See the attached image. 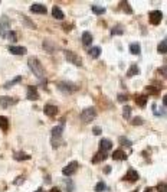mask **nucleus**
I'll list each match as a JSON object with an SVG mask.
<instances>
[{"label": "nucleus", "mask_w": 167, "mask_h": 192, "mask_svg": "<svg viewBox=\"0 0 167 192\" xmlns=\"http://www.w3.org/2000/svg\"><path fill=\"white\" fill-rule=\"evenodd\" d=\"M23 181H25V178H23V176H20V178H17V179H16V181H15V184H16V185H19V184H20V182H23Z\"/></svg>", "instance_id": "58836bf2"}, {"label": "nucleus", "mask_w": 167, "mask_h": 192, "mask_svg": "<svg viewBox=\"0 0 167 192\" xmlns=\"http://www.w3.org/2000/svg\"><path fill=\"white\" fill-rule=\"evenodd\" d=\"M144 192H153V189H151V188H147Z\"/></svg>", "instance_id": "c03bdc74"}, {"label": "nucleus", "mask_w": 167, "mask_h": 192, "mask_svg": "<svg viewBox=\"0 0 167 192\" xmlns=\"http://www.w3.org/2000/svg\"><path fill=\"white\" fill-rule=\"evenodd\" d=\"M118 100H120V101H124V100H127V97H125V95H120Z\"/></svg>", "instance_id": "79ce46f5"}, {"label": "nucleus", "mask_w": 167, "mask_h": 192, "mask_svg": "<svg viewBox=\"0 0 167 192\" xmlns=\"http://www.w3.org/2000/svg\"><path fill=\"white\" fill-rule=\"evenodd\" d=\"M49 192H61V189H59V188H56V186H55V188H52Z\"/></svg>", "instance_id": "a19ab883"}, {"label": "nucleus", "mask_w": 167, "mask_h": 192, "mask_svg": "<svg viewBox=\"0 0 167 192\" xmlns=\"http://www.w3.org/2000/svg\"><path fill=\"white\" fill-rule=\"evenodd\" d=\"M130 114H131V107L125 106L124 107V119H130Z\"/></svg>", "instance_id": "473e14b6"}, {"label": "nucleus", "mask_w": 167, "mask_h": 192, "mask_svg": "<svg viewBox=\"0 0 167 192\" xmlns=\"http://www.w3.org/2000/svg\"><path fill=\"white\" fill-rule=\"evenodd\" d=\"M9 28H10V22H9L7 16H2L0 19V38H6L9 33Z\"/></svg>", "instance_id": "7ed1b4c3"}, {"label": "nucleus", "mask_w": 167, "mask_h": 192, "mask_svg": "<svg viewBox=\"0 0 167 192\" xmlns=\"http://www.w3.org/2000/svg\"><path fill=\"white\" fill-rule=\"evenodd\" d=\"M138 178H140V175H138V172H135V170L134 169H130L128 170V172L125 173V175H124V181H128V182H135L138 179Z\"/></svg>", "instance_id": "6e6552de"}, {"label": "nucleus", "mask_w": 167, "mask_h": 192, "mask_svg": "<svg viewBox=\"0 0 167 192\" xmlns=\"http://www.w3.org/2000/svg\"><path fill=\"white\" fill-rule=\"evenodd\" d=\"M94 134H101V129H100V127L94 129Z\"/></svg>", "instance_id": "ea45409f"}, {"label": "nucleus", "mask_w": 167, "mask_h": 192, "mask_svg": "<svg viewBox=\"0 0 167 192\" xmlns=\"http://www.w3.org/2000/svg\"><path fill=\"white\" fill-rule=\"evenodd\" d=\"M160 72H163V75H166V67L160 68Z\"/></svg>", "instance_id": "37998d69"}, {"label": "nucleus", "mask_w": 167, "mask_h": 192, "mask_svg": "<svg viewBox=\"0 0 167 192\" xmlns=\"http://www.w3.org/2000/svg\"><path fill=\"white\" fill-rule=\"evenodd\" d=\"M23 20H25V22H26V26H29V28H35L33 25H32V22H30V20L27 19L26 16H23Z\"/></svg>", "instance_id": "e433bc0d"}, {"label": "nucleus", "mask_w": 167, "mask_h": 192, "mask_svg": "<svg viewBox=\"0 0 167 192\" xmlns=\"http://www.w3.org/2000/svg\"><path fill=\"white\" fill-rule=\"evenodd\" d=\"M112 159H114V160H125L127 153L124 150H121V149H117V150L112 153Z\"/></svg>", "instance_id": "2eb2a0df"}, {"label": "nucleus", "mask_w": 167, "mask_h": 192, "mask_svg": "<svg viewBox=\"0 0 167 192\" xmlns=\"http://www.w3.org/2000/svg\"><path fill=\"white\" fill-rule=\"evenodd\" d=\"M0 129L4 130V132L9 129V120L6 119V117H3V116H0Z\"/></svg>", "instance_id": "4be33fe9"}, {"label": "nucleus", "mask_w": 167, "mask_h": 192, "mask_svg": "<svg viewBox=\"0 0 167 192\" xmlns=\"http://www.w3.org/2000/svg\"><path fill=\"white\" fill-rule=\"evenodd\" d=\"M9 39H10V41H13V42H16V39H17V36H16V32H10V30H9Z\"/></svg>", "instance_id": "f704fd0d"}, {"label": "nucleus", "mask_w": 167, "mask_h": 192, "mask_svg": "<svg viewBox=\"0 0 167 192\" xmlns=\"http://www.w3.org/2000/svg\"><path fill=\"white\" fill-rule=\"evenodd\" d=\"M82 43L85 46H89L92 43V35L89 33V32H84L82 33Z\"/></svg>", "instance_id": "f3484780"}, {"label": "nucleus", "mask_w": 167, "mask_h": 192, "mask_svg": "<svg viewBox=\"0 0 167 192\" xmlns=\"http://www.w3.org/2000/svg\"><path fill=\"white\" fill-rule=\"evenodd\" d=\"M65 57H66L68 61L74 62V64H75V65H78V67H81V65H82L81 58H79L78 55H75L74 52H71V51H65Z\"/></svg>", "instance_id": "0eeeda50"}, {"label": "nucleus", "mask_w": 167, "mask_h": 192, "mask_svg": "<svg viewBox=\"0 0 167 192\" xmlns=\"http://www.w3.org/2000/svg\"><path fill=\"white\" fill-rule=\"evenodd\" d=\"M27 98H29L30 101H36V100H39V94H37L36 87H33V85L27 87Z\"/></svg>", "instance_id": "1a4fd4ad"}, {"label": "nucleus", "mask_w": 167, "mask_h": 192, "mask_svg": "<svg viewBox=\"0 0 167 192\" xmlns=\"http://www.w3.org/2000/svg\"><path fill=\"white\" fill-rule=\"evenodd\" d=\"M79 117H81V120L84 121V123H89V121H92L94 119L97 117V111H95V109L89 107V109H85V110H84Z\"/></svg>", "instance_id": "f03ea898"}, {"label": "nucleus", "mask_w": 167, "mask_h": 192, "mask_svg": "<svg viewBox=\"0 0 167 192\" xmlns=\"http://www.w3.org/2000/svg\"><path fill=\"white\" fill-rule=\"evenodd\" d=\"M166 45H167L166 39H163V41H161V42H160V43H159V48H157V51H159L160 53H166V52H167V48H166Z\"/></svg>", "instance_id": "cd10ccee"}, {"label": "nucleus", "mask_w": 167, "mask_h": 192, "mask_svg": "<svg viewBox=\"0 0 167 192\" xmlns=\"http://www.w3.org/2000/svg\"><path fill=\"white\" fill-rule=\"evenodd\" d=\"M104 191H107V185L104 182H98L95 185V192H104Z\"/></svg>", "instance_id": "c756f323"}, {"label": "nucleus", "mask_w": 167, "mask_h": 192, "mask_svg": "<svg viewBox=\"0 0 167 192\" xmlns=\"http://www.w3.org/2000/svg\"><path fill=\"white\" fill-rule=\"evenodd\" d=\"M108 158V154L105 153V152H102V150H100L98 152L95 156L92 158V163H100V162H104L105 159Z\"/></svg>", "instance_id": "dca6fc26"}, {"label": "nucleus", "mask_w": 167, "mask_h": 192, "mask_svg": "<svg viewBox=\"0 0 167 192\" xmlns=\"http://www.w3.org/2000/svg\"><path fill=\"white\" fill-rule=\"evenodd\" d=\"M9 52L13 53V55H25L27 52L25 46H16V45H12L9 46Z\"/></svg>", "instance_id": "9d476101"}, {"label": "nucleus", "mask_w": 167, "mask_h": 192, "mask_svg": "<svg viewBox=\"0 0 167 192\" xmlns=\"http://www.w3.org/2000/svg\"><path fill=\"white\" fill-rule=\"evenodd\" d=\"M138 72H140V69H138V67L135 64H133L130 67V71H128V74H127V75L128 77H131V75H135V74H138Z\"/></svg>", "instance_id": "c85d7f7f"}, {"label": "nucleus", "mask_w": 167, "mask_h": 192, "mask_svg": "<svg viewBox=\"0 0 167 192\" xmlns=\"http://www.w3.org/2000/svg\"><path fill=\"white\" fill-rule=\"evenodd\" d=\"M120 8L124 10V13H128V15L133 13V9L130 8V4L127 3V2H121V3H120Z\"/></svg>", "instance_id": "5701e85b"}, {"label": "nucleus", "mask_w": 167, "mask_h": 192, "mask_svg": "<svg viewBox=\"0 0 167 192\" xmlns=\"http://www.w3.org/2000/svg\"><path fill=\"white\" fill-rule=\"evenodd\" d=\"M111 33L114 35V36H115V35H123V33H124V28L121 26V25H117V26H115L114 29H112Z\"/></svg>", "instance_id": "7c9ffc66"}, {"label": "nucleus", "mask_w": 167, "mask_h": 192, "mask_svg": "<svg viewBox=\"0 0 167 192\" xmlns=\"http://www.w3.org/2000/svg\"><path fill=\"white\" fill-rule=\"evenodd\" d=\"M145 91H147V93H150V94H157V93H159V88H157V87H153V85H149L147 87V88H145Z\"/></svg>", "instance_id": "2f4dec72"}, {"label": "nucleus", "mask_w": 167, "mask_h": 192, "mask_svg": "<svg viewBox=\"0 0 167 192\" xmlns=\"http://www.w3.org/2000/svg\"><path fill=\"white\" fill-rule=\"evenodd\" d=\"M27 65H29V68L32 69V72H33L36 77H39V78H43L45 77V68H43V65L39 62L37 58H35V57L29 58Z\"/></svg>", "instance_id": "f257e3e1"}, {"label": "nucleus", "mask_w": 167, "mask_h": 192, "mask_svg": "<svg viewBox=\"0 0 167 192\" xmlns=\"http://www.w3.org/2000/svg\"><path fill=\"white\" fill-rule=\"evenodd\" d=\"M52 15H53V18H55V19H58V20H62L63 19V12L61 10L58 6H55V8L52 9Z\"/></svg>", "instance_id": "6ab92c4d"}, {"label": "nucleus", "mask_w": 167, "mask_h": 192, "mask_svg": "<svg viewBox=\"0 0 167 192\" xmlns=\"http://www.w3.org/2000/svg\"><path fill=\"white\" fill-rule=\"evenodd\" d=\"M10 104H13V98L12 97H0V107L7 109Z\"/></svg>", "instance_id": "a211bd4d"}, {"label": "nucleus", "mask_w": 167, "mask_h": 192, "mask_svg": "<svg viewBox=\"0 0 167 192\" xmlns=\"http://www.w3.org/2000/svg\"><path fill=\"white\" fill-rule=\"evenodd\" d=\"M130 52L134 53V55H140V52H141L140 43H131L130 45Z\"/></svg>", "instance_id": "412c9836"}, {"label": "nucleus", "mask_w": 167, "mask_h": 192, "mask_svg": "<svg viewBox=\"0 0 167 192\" xmlns=\"http://www.w3.org/2000/svg\"><path fill=\"white\" fill-rule=\"evenodd\" d=\"M133 124H135V126H137V124H143V120L137 117V119H134V120H133Z\"/></svg>", "instance_id": "4c0bfd02"}, {"label": "nucleus", "mask_w": 167, "mask_h": 192, "mask_svg": "<svg viewBox=\"0 0 167 192\" xmlns=\"http://www.w3.org/2000/svg\"><path fill=\"white\" fill-rule=\"evenodd\" d=\"M30 10L33 12V13H37V15H45L46 13V8H45L43 4H32L30 6Z\"/></svg>", "instance_id": "4468645a"}, {"label": "nucleus", "mask_w": 167, "mask_h": 192, "mask_svg": "<svg viewBox=\"0 0 167 192\" xmlns=\"http://www.w3.org/2000/svg\"><path fill=\"white\" fill-rule=\"evenodd\" d=\"M20 81H22V77H20V75H17V77H16V78H13V79H12L10 83L4 84V88H10V87L16 85V84H17V83H20Z\"/></svg>", "instance_id": "a878e982"}, {"label": "nucleus", "mask_w": 167, "mask_h": 192, "mask_svg": "<svg viewBox=\"0 0 167 192\" xmlns=\"http://www.w3.org/2000/svg\"><path fill=\"white\" fill-rule=\"evenodd\" d=\"M88 53L92 58H98L101 55V48H100V46H92V48L88 51Z\"/></svg>", "instance_id": "aec40b11"}, {"label": "nucleus", "mask_w": 167, "mask_h": 192, "mask_svg": "<svg viewBox=\"0 0 167 192\" xmlns=\"http://www.w3.org/2000/svg\"><path fill=\"white\" fill-rule=\"evenodd\" d=\"M120 143H121V144H127V146H131V142H130V140H127L125 137H120Z\"/></svg>", "instance_id": "c9c22d12"}, {"label": "nucleus", "mask_w": 167, "mask_h": 192, "mask_svg": "<svg viewBox=\"0 0 167 192\" xmlns=\"http://www.w3.org/2000/svg\"><path fill=\"white\" fill-rule=\"evenodd\" d=\"M157 191H159V192H167V186H166V184H164V182H161V184L157 185Z\"/></svg>", "instance_id": "72a5a7b5"}, {"label": "nucleus", "mask_w": 167, "mask_h": 192, "mask_svg": "<svg viewBox=\"0 0 167 192\" xmlns=\"http://www.w3.org/2000/svg\"><path fill=\"white\" fill-rule=\"evenodd\" d=\"M58 88L62 90L63 93H72V91H76L78 90V87L74 85V84H71L69 81H63V83H59L58 84Z\"/></svg>", "instance_id": "423d86ee"}, {"label": "nucleus", "mask_w": 167, "mask_h": 192, "mask_svg": "<svg viewBox=\"0 0 167 192\" xmlns=\"http://www.w3.org/2000/svg\"><path fill=\"white\" fill-rule=\"evenodd\" d=\"M62 132H63V126L61 124V126H56V127H53V130H52V143L55 142L56 139H58V142L61 143V136H62Z\"/></svg>", "instance_id": "f8f14e48"}, {"label": "nucleus", "mask_w": 167, "mask_h": 192, "mask_svg": "<svg viewBox=\"0 0 167 192\" xmlns=\"http://www.w3.org/2000/svg\"><path fill=\"white\" fill-rule=\"evenodd\" d=\"M15 159H16V160H27V159H30V156H29V154L22 153V152H16V153H15Z\"/></svg>", "instance_id": "bb28decb"}, {"label": "nucleus", "mask_w": 167, "mask_h": 192, "mask_svg": "<svg viewBox=\"0 0 167 192\" xmlns=\"http://www.w3.org/2000/svg\"><path fill=\"white\" fill-rule=\"evenodd\" d=\"M91 10H92L95 15H102V13H105V8H101V6H97V4H92V6H91Z\"/></svg>", "instance_id": "393cba45"}, {"label": "nucleus", "mask_w": 167, "mask_h": 192, "mask_svg": "<svg viewBox=\"0 0 167 192\" xmlns=\"http://www.w3.org/2000/svg\"><path fill=\"white\" fill-rule=\"evenodd\" d=\"M100 147H101V150L107 153L108 150H111L112 149V142L111 140H108V139H102L100 142Z\"/></svg>", "instance_id": "ddd939ff"}, {"label": "nucleus", "mask_w": 167, "mask_h": 192, "mask_svg": "<svg viewBox=\"0 0 167 192\" xmlns=\"http://www.w3.org/2000/svg\"><path fill=\"white\" fill-rule=\"evenodd\" d=\"M43 111H45V114H46V116L53 117V116H56V114H58V107L53 106V104H46V106L43 107Z\"/></svg>", "instance_id": "9b49d317"}, {"label": "nucleus", "mask_w": 167, "mask_h": 192, "mask_svg": "<svg viewBox=\"0 0 167 192\" xmlns=\"http://www.w3.org/2000/svg\"><path fill=\"white\" fill-rule=\"evenodd\" d=\"M135 103H137L140 107H144L145 104H147V95H138V97L135 98Z\"/></svg>", "instance_id": "b1692460"}, {"label": "nucleus", "mask_w": 167, "mask_h": 192, "mask_svg": "<svg viewBox=\"0 0 167 192\" xmlns=\"http://www.w3.org/2000/svg\"><path fill=\"white\" fill-rule=\"evenodd\" d=\"M36 192H43V189H42V188H39V189H37Z\"/></svg>", "instance_id": "a18cd8bd"}, {"label": "nucleus", "mask_w": 167, "mask_h": 192, "mask_svg": "<svg viewBox=\"0 0 167 192\" xmlns=\"http://www.w3.org/2000/svg\"><path fill=\"white\" fill-rule=\"evenodd\" d=\"M149 19H150V23H151V25H159V23L161 22V19H163V13L160 10H153V12H150Z\"/></svg>", "instance_id": "20e7f679"}, {"label": "nucleus", "mask_w": 167, "mask_h": 192, "mask_svg": "<svg viewBox=\"0 0 167 192\" xmlns=\"http://www.w3.org/2000/svg\"><path fill=\"white\" fill-rule=\"evenodd\" d=\"M76 169H78V162L76 160H74V162H71L68 166H65L62 169V173L65 175V176H71V175H74L75 172H76Z\"/></svg>", "instance_id": "39448f33"}]
</instances>
